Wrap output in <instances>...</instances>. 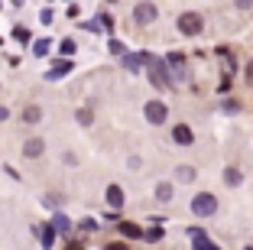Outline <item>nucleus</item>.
I'll use <instances>...</instances> for the list:
<instances>
[{
	"label": "nucleus",
	"mask_w": 253,
	"mask_h": 250,
	"mask_svg": "<svg viewBox=\"0 0 253 250\" xmlns=\"http://www.w3.org/2000/svg\"><path fill=\"white\" fill-rule=\"evenodd\" d=\"M143 110H146V120H149V124H163V120H166V114H169L163 101H149Z\"/></svg>",
	"instance_id": "nucleus-5"
},
{
	"label": "nucleus",
	"mask_w": 253,
	"mask_h": 250,
	"mask_svg": "<svg viewBox=\"0 0 253 250\" xmlns=\"http://www.w3.org/2000/svg\"><path fill=\"white\" fill-rule=\"evenodd\" d=\"M175 26H179L182 36H198L205 23H201V16H198V13H192V10H188V13H182L179 20H175Z\"/></svg>",
	"instance_id": "nucleus-3"
},
{
	"label": "nucleus",
	"mask_w": 253,
	"mask_h": 250,
	"mask_svg": "<svg viewBox=\"0 0 253 250\" xmlns=\"http://www.w3.org/2000/svg\"><path fill=\"white\" fill-rule=\"evenodd\" d=\"M52 228H55V231H62V234H68V231H72V224H68L65 214H52Z\"/></svg>",
	"instance_id": "nucleus-14"
},
{
	"label": "nucleus",
	"mask_w": 253,
	"mask_h": 250,
	"mask_svg": "<svg viewBox=\"0 0 253 250\" xmlns=\"http://www.w3.org/2000/svg\"><path fill=\"white\" fill-rule=\"evenodd\" d=\"M237 7H240V10H250V7H253V0H237Z\"/></svg>",
	"instance_id": "nucleus-27"
},
{
	"label": "nucleus",
	"mask_w": 253,
	"mask_h": 250,
	"mask_svg": "<svg viewBox=\"0 0 253 250\" xmlns=\"http://www.w3.org/2000/svg\"><path fill=\"white\" fill-rule=\"evenodd\" d=\"M0 120H7V110H3V107H0Z\"/></svg>",
	"instance_id": "nucleus-30"
},
{
	"label": "nucleus",
	"mask_w": 253,
	"mask_h": 250,
	"mask_svg": "<svg viewBox=\"0 0 253 250\" xmlns=\"http://www.w3.org/2000/svg\"><path fill=\"white\" fill-rule=\"evenodd\" d=\"M146 237H149V241H163V228H153V231H146Z\"/></svg>",
	"instance_id": "nucleus-25"
},
{
	"label": "nucleus",
	"mask_w": 253,
	"mask_h": 250,
	"mask_svg": "<svg viewBox=\"0 0 253 250\" xmlns=\"http://www.w3.org/2000/svg\"><path fill=\"white\" fill-rule=\"evenodd\" d=\"M78 120H82V124H84V127H88V124H91V120H94V114H91V110H88V107H82V110H78Z\"/></svg>",
	"instance_id": "nucleus-21"
},
{
	"label": "nucleus",
	"mask_w": 253,
	"mask_h": 250,
	"mask_svg": "<svg viewBox=\"0 0 253 250\" xmlns=\"http://www.w3.org/2000/svg\"><path fill=\"white\" fill-rule=\"evenodd\" d=\"M107 205H111V208L124 205V192H120V185H111V189H107Z\"/></svg>",
	"instance_id": "nucleus-12"
},
{
	"label": "nucleus",
	"mask_w": 253,
	"mask_h": 250,
	"mask_svg": "<svg viewBox=\"0 0 253 250\" xmlns=\"http://www.w3.org/2000/svg\"><path fill=\"white\" fill-rule=\"evenodd\" d=\"M166 65L172 68V72H185V55H179V52H172V55H166Z\"/></svg>",
	"instance_id": "nucleus-10"
},
{
	"label": "nucleus",
	"mask_w": 253,
	"mask_h": 250,
	"mask_svg": "<svg viewBox=\"0 0 253 250\" xmlns=\"http://www.w3.org/2000/svg\"><path fill=\"white\" fill-rule=\"evenodd\" d=\"M156 199H159V201H169V199H172V185H169V182H159V185H156Z\"/></svg>",
	"instance_id": "nucleus-16"
},
{
	"label": "nucleus",
	"mask_w": 253,
	"mask_h": 250,
	"mask_svg": "<svg viewBox=\"0 0 253 250\" xmlns=\"http://www.w3.org/2000/svg\"><path fill=\"white\" fill-rule=\"evenodd\" d=\"M13 39L26 46V43H30V30H26V26H16V30H13Z\"/></svg>",
	"instance_id": "nucleus-18"
},
{
	"label": "nucleus",
	"mask_w": 253,
	"mask_h": 250,
	"mask_svg": "<svg viewBox=\"0 0 253 250\" xmlns=\"http://www.w3.org/2000/svg\"><path fill=\"white\" fill-rule=\"evenodd\" d=\"M111 52H114V55H126L124 43H117V39H111Z\"/></svg>",
	"instance_id": "nucleus-24"
},
{
	"label": "nucleus",
	"mask_w": 253,
	"mask_h": 250,
	"mask_svg": "<svg viewBox=\"0 0 253 250\" xmlns=\"http://www.w3.org/2000/svg\"><path fill=\"white\" fill-rule=\"evenodd\" d=\"M146 72H149V78H153V85L156 88H172V78H169V65H166V59H153L149 55L146 59Z\"/></svg>",
	"instance_id": "nucleus-1"
},
{
	"label": "nucleus",
	"mask_w": 253,
	"mask_h": 250,
	"mask_svg": "<svg viewBox=\"0 0 253 250\" xmlns=\"http://www.w3.org/2000/svg\"><path fill=\"white\" fill-rule=\"evenodd\" d=\"M68 250H82V244H75V241H72V244H68Z\"/></svg>",
	"instance_id": "nucleus-29"
},
{
	"label": "nucleus",
	"mask_w": 253,
	"mask_h": 250,
	"mask_svg": "<svg viewBox=\"0 0 253 250\" xmlns=\"http://www.w3.org/2000/svg\"><path fill=\"white\" fill-rule=\"evenodd\" d=\"M62 55H75V39H65V43H62Z\"/></svg>",
	"instance_id": "nucleus-23"
},
{
	"label": "nucleus",
	"mask_w": 253,
	"mask_h": 250,
	"mask_svg": "<svg viewBox=\"0 0 253 250\" xmlns=\"http://www.w3.org/2000/svg\"><path fill=\"white\" fill-rule=\"evenodd\" d=\"M133 20L140 23V26H149V23L156 20V7H153L149 0H140V3L133 7Z\"/></svg>",
	"instance_id": "nucleus-4"
},
{
	"label": "nucleus",
	"mask_w": 253,
	"mask_h": 250,
	"mask_svg": "<svg viewBox=\"0 0 253 250\" xmlns=\"http://www.w3.org/2000/svg\"><path fill=\"white\" fill-rule=\"evenodd\" d=\"M107 250H126V244H111Z\"/></svg>",
	"instance_id": "nucleus-28"
},
{
	"label": "nucleus",
	"mask_w": 253,
	"mask_h": 250,
	"mask_svg": "<svg viewBox=\"0 0 253 250\" xmlns=\"http://www.w3.org/2000/svg\"><path fill=\"white\" fill-rule=\"evenodd\" d=\"M39 234H42V247H45V250H49V247L55 244V228H52V224H45V228L39 231Z\"/></svg>",
	"instance_id": "nucleus-13"
},
{
	"label": "nucleus",
	"mask_w": 253,
	"mask_h": 250,
	"mask_svg": "<svg viewBox=\"0 0 253 250\" xmlns=\"http://www.w3.org/2000/svg\"><path fill=\"white\" fill-rule=\"evenodd\" d=\"M36 55H49V39H39L36 43Z\"/></svg>",
	"instance_id": "nucleus-22"
},
{
	"label": "nucleus",
	"mask_w": 253,
	"mask_h": 250,
	"mask_svg": "<svg viewBox=\"0 0 253 250\" xmlns=\"http://www.w3.org/2000/svg\"><path fill=\"white\" fill-rule=\"evenodd\" d=\"M72 68H75V62H59V65H55V68H49V81H55V78H62V75H68V72H72Z\"/></svg>",
	"instance_id": "nucleus-11"
},
{
	"label": "nucleus",
	"mask_w": 253,
	"mask_h": 250,
	"mask_svg": "<svg viewBox=\"0 0 253 250\" xmlns=\"http://www.w3.org/2000/svg\"><path fill=\"white\" fill-rule=\"evenodd\" d=\"M172 140L179 143V147H192V140H195V137H192V127L179 124V127H175V130H172Z\"/></svg>",
	"instance_id": "nucleus-8"
},
{
	"label": "nucleus",
	"mask_w": 253,
	"mask_h": 250,
	"mask_svg": "<svg viewBox=\"0 0 253 250\" xmlns=\"http://www.w3.org/2000/svg\"><path fill=\"white\" fill-rule=\"evenodd\" d=\"M192 237H195V244H192V250H221V247H214V244L208 241V237L201 234V231H192Z\"/></svg>",
	"instance_id": "nucleus-9"
},
{
	"label": "nucleus",
	"mask_w": 253,
	"mask_h": 250,
	"mask_svg": "<svg viewBox=\"0 0 253 250\" xmlns=\"http://www.w3.org/2000/svg\"><path fill=\"white\" fill-rule=\"evenodd\" d=\"M39 117H42V114H39V107H26V110H23V120H26V124H36Z\"/></svg>",
	"instance_id": "nucleus-17"
},
{
	"label": "nucleus",
	"mask_w": 253,
	"mask_h": 250,
	"mask_svg": "<svg viewBox=\"0 0 253 250\" xmlns=\"http://www.w3.org/2000/svg\"><path fill=\"white\" fill-rule=\"evenodd\" d=\"M42 150H45V143L39 140V137H30V140L23 143V156H26V159H36V156H42Z\"/></svg>",
	"instance_id": "nucleus-6"
},
{
	"label": "nucleus",
	"mask_w": 253,
	"mask_h": 250,
	"mask_svg": "<svg viewBox=\"0 0 253 250\" xmlns=\"http://www.w3.org/2000/svg\"><path fill=\"white\" fill-rule=\"evenodd\" d=\"M214 211H217V199H214V195L201 192V195H195V199H192V214L208 218V214H214Z\"/></svg>",
	"instance_id": "nucleus-2"
},
{
	"label": "nucleus",
	"mask_w": 253,
	"mask_h": 250,
	"mask_svg": "<svg viewBox=\"0 0 253 250\" xmlns=\"http://www.w3.org/2000/svg\"><path fill=\"white\" fill-rule=\"evenodd\" d=\"M244 250H253V247H244Z\"/></svg>",
	"instance_id": "nucleus-31"
},
{
	"label": "nucleus",
	"mask_w": 253,
	"mask_h": 250,
	"mask_svg": "<svg viewBox=\"0 0 253 250\" xmlns=\"http://www.w3.org/2000/svg\"><path fill=\"white\" fill-rule=\"evenodd\" d=\"M175 176H179V182H192V179H195V169H192V166H182Z\"/></svg>",
	"instance_id": "nucleus-19"
},
{
	"label": "nucleus",
	"mask_w": 253,
	"mask_h": 250,
	"mask_svg": "<svg viewBox=\"0 0 253 250\" xmlns=\"http://www.w3.org/2000/svg\"><path fill=\"white\" fill-rule=\"evenodd\" d=\"M120 234H124V237H133V241H136V237H143V231L136 228V224H130V221H124V224H120Z\"/></svg>",
	"instance_id": "nucleus-15"
},
{
	"label": "nucleus",
	"mask_w": 253,
	"mask_h": 250,
	"mask_svg": "<svg viewBox=\"0 0 253 250\" xmlns=\"http://www.w3.org/2000/svg\"><path fill=\"white\" fill-rule=\"evenodd\" d=\"M146 52H133V55H124V65H126V72H140L143 65H146Z\"/></svg>",
	"instance_id": "nucleus-7"
},
{
	"label": "nucleus",
	"mask_w": 253,
	"mask_h": 250,
	"mask_svg": "<svg viewBox=\"0 0 253 250\" xmlns=\"http://www.w3.org/2000/svg\"><path fill=\"white\" fill-rule=\"evenodd\" d=\"M237 107H240L237 101H224V110H227V114H234V110H237Z\"/></svg>",
	"instance_id": "nucleus-26"
},
{
	"label": "nucleus",
	"mask_w": 253,
	"mask_h": 250,
	"mask_svg": "<svg viewBox=\"0 0 253 250\" xmlns=\"http://www.w3.org/2000/svg\"><path fill=\"white\" fill-rule=\"evenodd\" d=\"M224 182H227V185H240V172L237 169H227V172H224Z\"/></svg>",
	"instance_id": "nucleus-20"
}]
</instances>
